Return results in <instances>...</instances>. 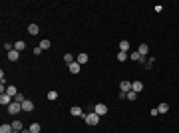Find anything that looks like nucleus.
Listing matches in <instances>:
<instances>
[{"instance_id":"obj_3","label":"nucleus","mask_w":179,"mask_h":133,"mask_svg":"<svg viewBox=\"0 0 179 133\" xmlns=\"http://www.w3.org/2000/svg\"><path fill=\"white\" fill-rule=\"evenodd\" d=\"M94 111H96L98 115H106V113H108V105H103V103H98V105L94 107Z\"/></svg>"},{"instance_id":"obj_22","label":"nucleus","mask_w":179,"mask_h":133,"mask_svg":"<svg viewBox=\"0 0 179 133\" xmlns=\"http://www.w3.org/2000/svg\"><path fill=\"white\" fill-rule=\"evenodd\" d=\"M28 129H30L32 133H40V125H38V123H32V125H30Z\"/></svg>"},{"instance_id":"obj_30","label":"nucleus","mask_w":179,"mask_h":133,"mask_svg":"<svg viewBox=\"0 0 179 133\" xmlns=\"http://www.w3.org/2000/svg\"><path fill=\"white\" fill-rule=\"evenodd\" d=\"M14 133H22V131H14Z\"/></svg>"},{"instance_id":"obj_25","label":"nucleus","mask_w":179,"mask_h":133,"mask_svg":"<svg viewBox=\"0 0 179 133\" xmlns=\"http://www.w3.org/2000/svg\"><path fill=\"white\" fill-rule=\"evenodd\" d=\"M131 60H134V62H139V60H141V56H139V52H131Z\"/></svg>"},{"instance_id":"obj_16","label":"nucleus","mask_w":179,"mask_h":133,"mask_svg":"<svg viewBox=\"0 0 179 133\" xmlns=\"http://www.w3.org/2000/svg\"><path fill=\"white\" fill-rule=\"evenodd\" d=\"M120 50H122V52H127V50H129V42H127V40H122V42H120Z\"/></svg>"},{"instance_id":"obj_2","label":"nucleus","mask_w":179,"mask_h":133,"mask_svg":"<svg viewBox=\"0 0 179 133\" xmlns=\"http://www.w3.org/2000/svg\"><path fill=\"white\" fill-rule=\"evenodd\" d=\"M20 109H22V103H18V101H12L10 105H8V113L10 115H16Z\"/></svg>"},{"instance_id":"obj_20","label":"nucleus","mask_w":179,"mask_h":133,"mask_svg":"<svg viewBox=\"0 0 179 133\" xmlns=\"http://www.w3.org/2000/svg\"><path fill=\"white\" fill-rule=\"evenodd\" d=\"M12 129H14V131H22V123L20 121H12Z\"/></svg>"},{"instance_id":"obj_18","label":"nucleus","mask_w":179,"mask_h":133,"mask_svg":"<svg viewBox=\"0 0 179 133\" xmlns=\"http://www.w3.org/2000/svg\"><path fill=\"white\" fill-rule=\"evenodd\" d=\"M70 113H72V115H84V111L80 109L78 105H74V107H72V109H70Z\"/></svg>"},{"instance_id":"obj_7","label":"nucleus","mask_w":179,"mask_h":133,"mask_svg":"<svg viewBox=\"0 0 179 133\" xmlns=\"http://www.w3.org/2000/svg\"><path fill=\"white\" fill-rule=\"evenodd\" d=\"M0 133H14V129H12V123H2Z\"/></svg>"},{"instance_id":"obj_24","label":"nucleus","mask_w":179,"mask_h":133,"mask_svg":"<svg viewBox=\"0 0 179 133\" xmlns=\"http://www.w3.org/2000/svg\"><path fill=\"white\" fill-rule=\"evenodd\" d=\"M50 40H42V42H40V48H42V50H48V48H50Z\"/></svg>"},{"instance_id":"obj_9","label":"nucleus","mask_w":179,"mask_h":133,"mask_svg":"<svg viewBox=\"0 0 179 133\" xmlns=\"http://www.w3.org/2000/svg\"><path fill=\"white\" fill-rule=\"evenodd\" d=\"M141 89H143V84H141V81H134V84H131V91H135V93H139Z\"/></svg>"},{"instance_id":"obj_1","label":"nucleus","mask_w":179,"mask_h":133,"mask_svg":"<svg viewBox=\"0 0 179 133\" xmlns=\"http://www.w3.org/2000/svg\"><path fill=\"white\" fill-rule=\"evenodd\" d=\"M84 119H86L88 125H98V123H100V115H98L96 111H92V113H86V115H84Z\"/></svg>"},{"instance_id":"obj_10","label":"nucleus","mask_w":179,"mask_h":133,"mask_svg":"<svg viewBox=\"0 0 179 133\" xmlns=\"http://www.w3.org/2000/svg\"><path fill=\"white\" fill-rule=\"evenodd\" d=\"M32 109H34V103H32L30 100H26V101L22 103V111H32Z\"/></svg>"},{"instance_id":"obj_27","label":"nucleus","mask_w":179,"mask_h":133,"mask_svg":"<svg viewBox=\"0 0 179 133\" xmlns=\"http://www.w3.org/2000/svg\"><path fill=\"white\" fill-rule=\"evenodd\" d=\"M14 101H18V103H24V101H26V97H24L22 93H18V95L14 97Z\"/></svg>"},{"instance_id":"obj_8","label":"nucleus","mask_w":179,"mask_h":133,"mask_svg":"<svg viewBox=\"0 0 179 133\" xmlns=\"http://www.w3.org/2000/svg\"><path fill=\"white\" fill-rule=\"evenodd\" d=\"M68 70H70L72 74H78L80 70H82V66H80L78 62H74V64H70V66H68Z\"/></svg>"},{"instance_id":"obj_23","label":"nucleus","mask_w":179,"mask_h":133,"mask_svg":"<svg viewBox=\"0 0 179 133\" xmlns=\"http://www.w3.org/2000/svg\"><path fill=\"white\" fill-rule=\"evenodd\" d=\"M127 60V52H120L117 54V62H125Z\"/></svg>"},{"instance_id":"obj_11","label":"nucleus","mask_w":179,"mask_h":133,"mask_svg":"<svg viewBox=\"0 0 179 133\" xmlns=\"http://www.w3.org/2000/svg\"><path fill=\"white\" fill-rule=\"evenodd\" d=\"M28 32L32 34V36H38V32H40V28H38V24H30V26H28Z\"/></svg>"},{"instance_id":"obj_21","label":"nucleus","mask_w":179,"mask_h":133,"mask_svg":"<svg viewBox=\"0 0 179 133\" xmlns=\"http://www.w3.org/2000/svg\"><path fill=\"white\" fill-rule=\"evenodd\" d=\"M135 97H137V93H135V91H127V93H125V100H129V101H134Z\"/></svg>"},{"instance_id":"obj_17","label":"nucleus","mask_w":179,"mask_h":133,"mask_svg":"<svg viewBox=\"0 0 179 133\" xmlns=\"http://www.w3.org/2000/svg\"><path fill=\"white\" fill-rule=\"evenodd\" d=\"M157 111H159V113H167V111H169V105H167V103H159Z\"/></svg>"},{"instance_id":"obj_29","label":"nucleus","mask_w":179,"mask_h":133,"mask_svg":"<svg viewBox=\"0 0 179 133\" xmlns=\"http://www.w3.org/2000/svg\"><path fill=\"white\" fill-rule=\"evenodd\" d=\"M22 133H32V131H30V129H22Z\"/></svg>"},{"instance_id":"obj_13","label":"nucleus","mask_w":179,"mask_h":133,"mask_svg":"<svg viewBox=\"0 0 179 133\" xmlns=\"http://www.w3.org/2000/svg\"><path fill=\"white\" fill-rule=\"evenodd\" d=\"M18 58H20V52H16V50H12V52H8V60H10V62H16Z\"/></svg>"},{"instance_id":"obj_28","label":"nucleus","mask_w":179,"mask_h":133,"mask_svg":"<svg viewBox=\"0 0 179 133\" xmlns=\"http://www.w3.org/2000/svg\"><path fill=\"white\" fill-rule=\"evenodd\" d=\"M4 50H6V52H12V50H14V46H12L10 42H6V44H4Z\"/></svg>"},{"instance_id":"obj_6","label":"nucleus","mask_w":179,"mask_h":133,"mask_svg":"<svg viewBox=\"0 0 179 133\" xmlns=\"http://www.w3.org/2000/svg\"><path fill=\"white\" fill-rule=\"evenodd\" d=\"M88 54H78V58H76V62H78L80 66H84V64H88Z\"/></svg>"},{"instance_id":"obj_5","label":"nucleus","mask_w":179,"mask_h":133,"mask_svg":"<svg viewBox=\"0 0 179 133\" xmlns=\"http://www.w3.org/2000/svg\"><path fill=\"white\" fill-rule=\"evenodd\" d=\"M120 89H122L123 93H127V91H131V81H127V79H123L122 84H120Z\"/></svg>"},{"instance_id":"obj_19","label":"nucleus","mask_w":179,"mask_h":133,"mask_svg":"<svg viewBox=\"0 0 179 133\" xmlns=\"http://www.w3.org/2000/svg\"><path fill=\"white\" fill-rule=\"evenodd\" d=\"M64 62H66L68 66H70V64H74V56H72V54H64Z\"/></svg>"},{"instance_id":"obj_26","label":"nucleus","mask_w":179,"mask_h":133,"mask_svg":"<svg viewBox=\"0 0 179 133\" xmlns=\"http://www.w3.org/2000/svg\"><path fill=\"white\" fill-rule=\"evenodd\" d=\"M48 100H58V91H48Z\"/></svg>"},{"instance_id":"obj_15","label":"nucleus","mask_w":179,"mask_h":133,"mask_svg":"<svg viewBox=\"0 0 179 133\" xmlns=\"http://www.w3.org/2000/svg\"><path fill=\"white\" fill-rule=\"evenodd\" d=\"M137 52H139V56H143V58H145V56H147V52H149V48H147V44H141V46H139V50H137Z\"/></svg>"},{"instance_id":"obj_4","label":"nucleus","mask_w":179,"mask_h":133,"mask_svg":"<svg viewBox=\"0 0 179 133\" xmlns=\"http://www.w3.org/2000/svg\"><path fill=\"white\" fill-rule=\"evenodd\" d=\"M12 101H14V100H12L8 93H0V103H2V105H10Z\"/></svg>"},{"instance_id":"obj_14","label":"nucleus","mask_w":179,"mask_h":133,"mask_svg":"<svg viewBox=\"0 0 179 133\" xmlns=\"http://www.w3.org/2000/svg\"><path fill=\"white\" fill-rule=\"evenodd\" d=\"M6 93H8V95H10L12 100H14V97H16V95H18V91H16V88H14V86H8V88H6Z\"/></svg>"},{"instance_id":"obj_12","label":"nucleus","mask_w":179,"mask_h":133,"mask_svg":"<svg viewBox=\"0 0 179 133\" xmlns=\"http://www.w3.org/2000/svg\"><path fill=\"white\" fill-rule=\"evenodd\" d=\"M14 50H16V52H22V50H26V42H22V40H18V42L14 44Z\"/></svg>"}]
</instances>
